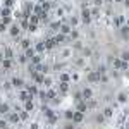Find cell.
Masks as SVG:
<instances>
[{
    "instance_id": "obj_1",
    "label": "cell",
    "mask_w": 129,
    "mask_h": 129,
    "mask_svg": "<svg viewBox=\"0 0 129 129\" xmlns=\"http://www.w3.org/2000/svg\"><path fill=\"white\" fill-rule=\"evenodd\" d=\"M5 119H7V122H9L10 126H14V127H16V126H21V115L17 112H14V110L5 115Z\"/></svg>"
},
{
    "instance_id": "obj_3",
    "label": "cell",
    "mask_w": 129,
    "mask_h": 129,
    "mask_svg": "<svg viewBox=\"0 0 129 129\" xmlns=\"http://www.w3.org/2000/svg\"><path fill=\"white\" fill-rule=\"evenodd\" d=\"M59 79H60V83H67V81H71V76L67 74V72H62L59 76Z\"/></svg>"
},
{
    "instance_id": "obj_4",
    "label": "cell",
    "mask_w": 129,
    "mask_h": 129,
    "mask_svg": "<svg viewBox=\"0 0 129 129\" xmlns=\"http://www.w3.org/2000/svg\"><path fill=\"white\" fill-rule=\"evenodd\" d=\"M28 129H41V126L36 120H31V122H28Z\"/></svg>"
},
{
    "instance_id": "obj_2",
    "label": "cell",
    "mask_w": 129,
    "mask_h": 129,
    "mask_svg": "<svg viewBox=\"0 0 129 129\" xmlns=\"http://www.w3.org/2000/svg\"><path fill=\"white\" fill-rule=\"evenodd\" d=\"M19 26L17 24H10L9 26V35L12 36V38H16V40H19Z\"/></svg>"
}]
</instances>
